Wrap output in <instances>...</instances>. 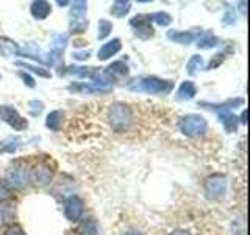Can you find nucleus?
<instances>
[{
	"mask_svg": "<svg viewBox=\"0 0 250 235\" xmlns=\"http://www.w3.org/2000/svg\"><path fill=\"white\" fill-rule=\"evenodd\" d=\"M106 119L111 125V129L117 133H124L130 129L133 124V112L128 104L125 102H114L108 107Z\"/></svg>",
	"mask_w": 250,
	"mask_h": 235,
	"instance_id": "1",
	"label": "nucleus"
},
{
	"mask_svg": "<svg viewBox=\"0 0 250 235\" xmlns=\"http://www.w3.org/2000/svg\"><path fill=\"white\" fill-rule=\"evenodd\" d=\"M127 88L135 93H148V94H167L172 90V82L161 80L156 77H139L133 78L127 83Z\"/></svg>",
	"mask_w": 250,
	"mask_h": 235,
	"instance_id": "2",
	"label": "nucleus"
},
{
	"mask_svg": "<svg viewBox=\"0 0 250 235\" xmlns=\"http://www.w3.org/2000/svg\"><path fill=\"white\" fill-rule=\"evenodd\" d=\"M208 124L205 121V118L200 115H188L183 116L178 122V129L183 135L189 137V138H195L200 137L207 132Z\"/></svg>",
	"mask_w": 250,
	"mask_h": 235,
	"instance_id": "3",
	"label": "nucleus"
},
{
	"mask_svg": "<svg viewBox=\"0 0 250 235\" xmlns=\"http://www.w3.org/2000/svg\"><path fill=\"white\" fill-rule=\"evenodd\" d=\"M30 182V168L22 162H16L13 166L6 171V185L10 188L21 190Z\"/></svg>",
	"mask_w": 250,
	"mask_h": 235,
	"instance_id": "4",
	"label": "nucleus"
},
{
	"mask_svg": "<svg viewBox=\"0 0 250 235\" xmlns=\"http://www.w3.org/2000/svg\"><path fill=\"white\" fill-rule=\"evenodd\" d=\"M203 188H205V194L208 199L221 201L227 191V179L222 174H213L205 180Z\"/></svg>",
	"mask_w": 250,
	"mask_h": 235,
	"instance_id": "5",
	"label": "nucleus"
},
{
	"mask_svg": "<svg viewBox=\"0 0 250 235\" xmlns=\"http://www.w3.org/2000/svg\"><path fill=\"white\" fill-rule=\"evenodd\" d=\"M86 2H74L70 8V31L72 33H83L88 27V21L84 18L86 13Z\"/></svg>",
	"mask_w": 250,
	"mask_h": 235,
	"instance_id": "6",
	"label": "nucleus"
},
{
	"mask_svg": "<svg viewBox=\"0 0 250 235\" xmlns=\"http://www.w3.org/2000/svg\"><path fill=\"white\" fill-rule=\"evenodd\" d=\"M0 119H2L3 122H6L14 130H23V129L28 127L27 119H23V118L18 113V110L10 107V105L0 107Z\"/></svg>",
	"mask_w": 250,
	"mask_h": 235,
	"instance_id": "7",
	"label": "nucleus"
},
{
	"mask_svg": "<svg viewBox=\"0 0 250 235\" xmlns=\"http://www.w3.org/2000/svg\"><path fill=\"white\" fill-rule=\"evenodd\" d=\"M52 176H53V169L45 162H39L30 169V180L36 187L47 185L52 180Z\"/></svg>",
	"mask_w": 250,
	"mask_h": 235,
	"instance_id": "8",
	"label": "nucleus"
},
{
	"mask_svg": "<svg viewBox=\"0 0 250 235\" xmlns=\"http://www.w3.org/2000/svg\"><path fill=\"white\" fill-rule=\"evenodd\" d=\"M130 25L135 30V35L141 39H148L153 35V28H152V21L148 14H139L135 16L130 21Z\"/></svg>",
	"mask_w": 250,
	"mask_h": 235,
	"instance_id": "9",
	"label": "nucleus"
},
{
	"mask_svg": "<svg viewBox=\"0 0 250 235\" xmlns=\"http://www.w3.org/2000/svg\"><path fill=\"white\" fill-rule=\"evenodd\" d=\"M83 201L78 196H70L64 202V215L69 221H78L83 215Z\"/></svg>",
	"mask_w": 250,
	"mask_h": 235,
	"instance_id": "10",
	"label": "nucleus"
},
{
	"mask_svg": "<svg viewBox=\"0 0 250 235\" xmlns=\"http://www.w3.org/2000/svg\"><path fill=\"white\" fill-rule=\"evenodd\" d=\"M66 43H67V36L64 35H55L53 39H52V44H50V58H49V63L53 65V63H57L60 55L62 53L66 47Z\"/></svg>",
	"mask_w": 250,
	"mask_h": 235,
	"instance_id": "11",
	"label": "nucleus"
},
{
	"mask_svg": "<svg viewBox=\"0 0 250 235\" xmlns=\"http://www.w3.org/2000/svg\"><path fill=\"white\" fill-rule=\"evenodd\" d=\"M127 74H128V68L122 61H116V63L109 65L105 69V75L108 77L109 82H113V80H116V78H119V77H125Z\"/></svg>",
	"mask_w": 250,
	"mask_h": 235,
	"instance_id": "12",
	"label": "nucleus"
},
{
	"mask_svg": "<svg viewBox=\"0 0 250 235\" xmlns=\"http://www.w3.org/2000/svg\"><path fill=\"white\" fill-rule=\"evenodd\" d=\"M30 13H31V16H33L35 19L42 21V19H45L47 16L50 14V3L44 2V0H36V2L31 3Z\"/></svg>",
	"mask_w": 250,
	"mask_h": 235,
	"instance_id": "13",
	"label": "nucleus"
},
{
	"mask_svg": "<svg viewBox=\"0 0 250 235\" xmlns=\"http://www.w3.org/2000/svg\"><path fill=\"white\" fill-rule=\"evenodd\" d=\"M121 50V39H113V41H108L100 47L99 50V60H108L111 58L113 55H116Z\"/></svg>",
	"mask_w": 250,
	"mask_h": 235,
	"instance_id": "14",
	"label": "nucleus"
},
{
	"mask_svg": "<svg viewBox=\"0 0 250 235\" xmlns=\"http://www.w3.org/2000/svg\"><path fill=\"white\" fill-rule=\"evenodd\" d=\"M167 38L170 39V41L177 43V44H191L195 39V35L192 33V31L170 30V31H167Z\"/></svg>",
	"mask_w": 250,
	"mask_h": 235,
	"instance_id": "15",
	"label": "nucleus"
},
{
	"mask_svg": "<svg viewBox=\"0 0 250 235\" xmlns=\"http://www.w3.org/2000/svg\"><path fill=\"white\" fill-rule=\"evenodd\" d=\"M62 119H64V113L61 112V110H53L49 115H47V119H45V125L47 129H50L53 132H58L61 124H62Z\"/></svg>",
	"mask_w": 250,
	"mask_h": 235,
	"instance_id": "16",
	"label": "nucleus"
},
{
	"mask_svg": "<svg viewBox=\"0 0 250 235\" xmlns=\"http://www.w3.org/2000/svg\"><path fill=\"white\" fill-rule=\"evenodd\" d=\"M195 94H197V88H195V85L192 82L188 80L180 85V88L177 91V97L182 100H191Z\"/></svg>",
	"mask_w": 250,
	"mask_h": 235,
	"instance_id": "17",
	"label": "nucleus"
},
{
	"mask_svg": "<svg viewBox=\"0 0 250 235\" xmlns=\"http://www.w3.org/2000/svg\"><path fill=\"white\" fill-rule=\"evenodd\" d=\"M82 235H99V226L97 221L92 218H86L82 221L80 227H78Z\"/></svg>",
	"mask_w": 250,
	"mask_h": 235,
	"instance_id": "18",
	"label": "nucleus"
},
{
	"mask_svg": "<svg viewBox=\"0 0 250 235\" xmlns=\"http://www.w3.org/2000/svg\"><path fill=\"white\" fill-rule=\"evenodd\" d=\"M219 119H221L222 125L225 127L227 132H236L238 129V118L231 115V113H221L219 115Z\"/></svg>",
	"mask_w": 250,
	"mask_h": 235,
	"instance_id": "19",
	"label": "nucleus"
},
{
	"mask_svg": "<svg viewBox=\"0 0 250 235\" xmlns=\"http://www.w3.org/2000/svg\"><path fill=\"white\" fill-rule=\"evenodd\" d=\"M130 8H131V3L128 0H117V2L111 5V13L116 18H124L125 14H128Z\"/></svg>",
	"mask_w": 250,
	"mask_h": 235,
	"instance_id": "20",
	"label": "nucleus"
},
{
	"mask_svg": "<svg viewBox=\"0 0 250 235\" xmlns=\"http://www.w3.org/2000/svg\"><path fill=\"white\" fill-rule=\"evenodd\" d=\"M214 46H217V38L211 33H203L197 41V47H200V49H211Z\"/></svg>",
	"mask_w": 250,
	"mask_h": 235,
	"instance_id": "21",
	"label": "nucleus"
},
{
	"mask_svg": "<svg viewBox=\"0 0 250 235\" xmlns=\"http://www.w3.org/2000/svg\"><path fill=\"white\" fill-rule=\"evenodd\" d=\"M202 68H203V58L200 57V55H194V57H191V60L188 61L186 70H188V74H189V75H194Z\"/></svg>",
	"mask_w": 250,
	"mask_h": 235,
	"instance_id": "22",
	"label": "nucleus"
},
{
	"mask_svg": "<svg viewBox=\"0 0 250 235\" xmlns=\"http://www.w3.org/2000/svg\"><path fill=\"white\" fill-rule=\"evenodd\" d=\"M148 16H150V21L156 22V24H158V25H161V27H167L169 24L172 22L170 14L164 13V11H158V13H153V14H148Z\"/></svg>",
	"mask_w": 250,
	"mask_h": 235,
	"instance_id": "23",
	"label": "nucleus"
},
{
	"mask_svg": "<svg viewBox=\"0 0 250 235\" xmlns=\"http://www.w3.org/2000/svg\"><path fill=\"white\" fill-rule=\"evenodd\" d=\"M16 65L21 66V68H23V69L31 70V72H33V74H38L39 77H44V78H49V77H50V72H47V70H45L44 68H41V66H33V65H28V63H23V61H18Z\"/></svg>",
	"mask_w": 250,
	"mask_h": 235,
	"instance_id": "24",
	"label": "nucleus"
},
{
	"mask_svg": "<svg viewBox=\"0 0 250 235\" xmlns=\"http://www.w3.org/2000/svg\"><path fill=\"white\" fill-rule=\"evenodd\" d=\"M113 30V24L106 19H100L99 22V39H105Z\"/></svg>",
	"mask_w": 250,
	"mask_h": 235,
	"instance_id": "25",
	"label": "nucleus"
},
{
	"mask_svg": "<svg viewBox=\"0 0 250 235\" xmlns=\"http://www.w3.org/2000/svg\"><path fill=\"white\" fill-rule=\"evenodd\" d=\"M10 198H11V190H10V187H8L5 182H2V180H0V204L6 202Z\"/></svg>",
	"mask_w": 250,
	"mask_h": 235,
	"instance_id": "26",
	"label": "nucleus"
},
{
	"mask_svg": "<svg viewBox=\"0 0 250 235\" xmlns=\"http://www.w3.org/2000/svg\"><path fill=\"white\" fill-rule=\"evenodd\" d=\"M3 235H25V232H23V229L19 224H11L5 229Z\"/></svg>",
	"mask_w": 250,
	"mask_h": 235,
	"instance_id": "27",
	"label": "nucleus"
},
{
	"mask_svg": "<svg viewBox=\"0 0 250 235\" xmlns=\"http://www.w3.org/2000/svg\"><path fill=\"white\" fill-rule=\"evenodd\" d=\"M28 107H30V112H31V115H39L42 112V108H44V105H42V102H39V100H30L28 102Z\"/></svg>",
	"mask_w": 250,
	"mask_h": 235,
	"instance_id": "28",
	"label": "nucleus"
},
{
	"mask_svg": "<svg viewBox=\"0 0 250 235\" xmlns=\"http://www.w3.org/2000/svg\"><path fill=\"white\" fill-rule=\"evenodd\" d=\"M166 235H192V232L188 229V227H183V226H178V227H174L172 231H169Z\"/></svg>",
	"mask_w": 250,
	"mask_h": 235,
	"instance_id": "29",
	"label": "nucleus"
},
{
	"mask_svg": "<svg viewBox=\"0 0 250 235\" xmlns=\"http://www.w3.org/2000/svg\"><path fill=\"white\" fill-rule=\"evenodd\" d=\"M222 60H224V55H222V53H217V55H216V58H214V61H209V65H208L207 69H214V68H217V66L222 63Z\"/></svg>",
	"mask_w": 250,
	"mask_h": 235,
	"instance_id": "30",
	"label": "nucleus"
},
{
	"mask_svg": "<svg viewBox=\"0 0 250 235\" xmlns=\"http://www.w3.org/2000/svg\"><path fill=\"white\" fill-rule=\"evenodd\" d=\"M19 77L23 80V83L30 86V88H35V82H33V78H31L28 74H25V72H19Z\"/></svg>",
	"mask_w": 250,
	"mask_h": 235,
	"instance_id": "31",
	"label": "nucleus"
},
{
	"mask_svg": "<svg viewBox=\"0 0 250 235\" xmlns=\"http://www.w3.org/2000/svg\"><path fill=\"white\" fill-rule=\"evenodd\" d=\"M89 50H83V52H74V58L75 60H86V58H89Z\"/></svg>",
	"mask_w": 250,
	"mask_h": 235,
	"instance_id": "32",
	"label": "nucleus"
},
{
	"mask_svg": "<svg viewBox=\"0 0 250 235\" xmlns=\"http://www.w3.org/2000/svg\"><path fill=\"white\" fill-rule=\"evenodd\" d=\"M124 235H143V234L138 232V231H128V232H125Z\"/></svg>",
	"mask_w": 250,
	"mask_h": 235,
	"instance_id": "33",
	"label": "nucleus"
},
{
	"mask_svg": "<svg viewBox=\"0 0 250 235\" xmlns=\"http://www.w3.org/2000/svg\"><path fill=\"white\" fill-rule=\"evenodd\" d=\"M246 115H247V112L244 110V112H242V115H241V122H242V124H246V122H247V121H246Z\"/></svg>",
	"mask_w": 250,
	"mask_h": 235,
	"instance_id": "34",
	"label": "nucleus"
},
{
	"mask_svg": "<svg viewBox=\"0 0 250 235\" xmlns=\"http://www.w3.org/2000/svg\"><path fill=\"white\" fill-rule=\"evenodd\" d=\"M69 2H66V0H64V2H61V0H58V5H67Z\"/></svg>",
	"mask_w": 250,
	"mask_h": 235,
	"instance_id": "35",
	"label": "nucleus"
}]
</instances>
